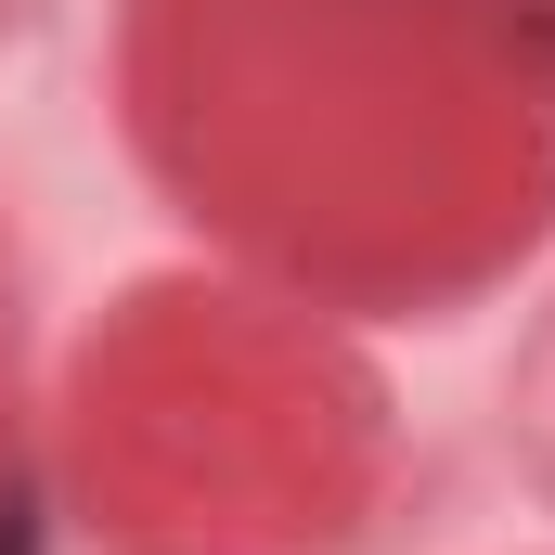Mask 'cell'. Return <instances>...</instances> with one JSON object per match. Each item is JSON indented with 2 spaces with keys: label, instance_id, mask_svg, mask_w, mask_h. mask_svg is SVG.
I'll return each mask as SVG.
<instances>
[{
  "label": "cell",
  "instance_id": "cell-1",
  "mask_svg": "<svg viewBox=\"0 0 555 555\" xmlns=\"http://www.w3.org/2000/svg\"><path fill=\"white\" fill-rule=\"evenodd\" d=\"M0 555H39V504H26L13 478H0Z\"/></svg>",
  "mask_w": 555,
  "mask_h": 555
}]
</instances>
